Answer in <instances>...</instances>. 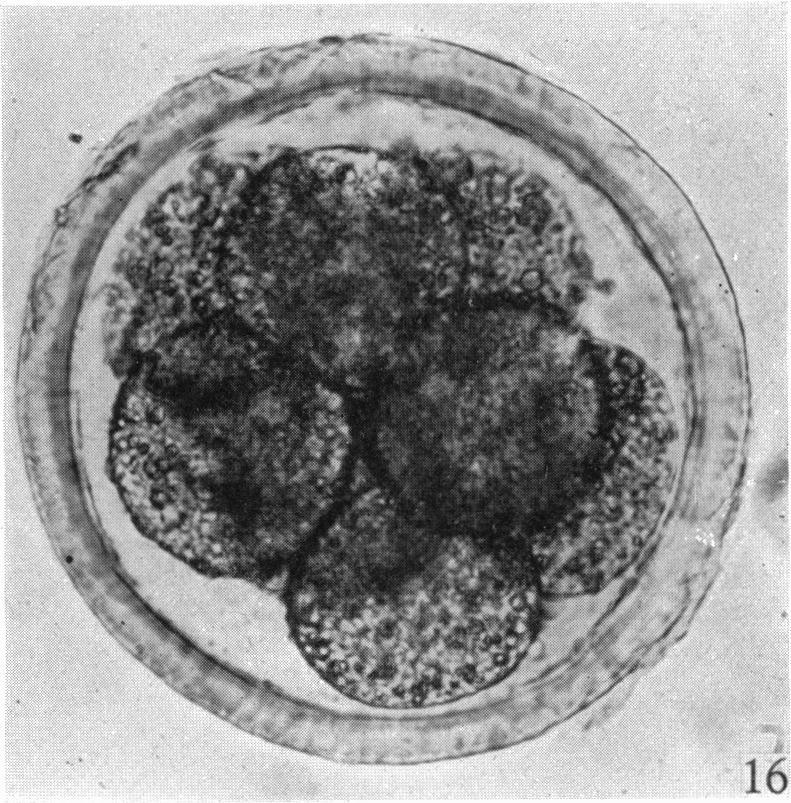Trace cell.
I'll list each match as a JSON object with an SVG mask.
<instances>
[{
    "mask_svg": "<svg viewBox=\"0 0 791 803\" xmlns=\"http://www.w3.org/2000/svg\"><path fill=\"white\" fill-rule=\"evenodd\" d=\"M192 470L241 573L290 554L329 512L352 433L340 389L256 372L188 423Z\"/></svg>",
    "mask_w": 791,
    "mask_h": 803,
    "instance_id": "1",
    "label": "cell"
}]
</instances>
